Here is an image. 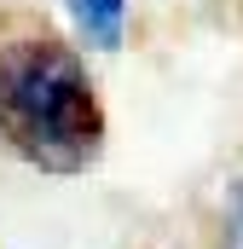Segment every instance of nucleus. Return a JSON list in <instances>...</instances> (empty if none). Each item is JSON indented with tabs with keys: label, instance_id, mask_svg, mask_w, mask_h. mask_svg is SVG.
<instances>
[{
	"label": "nucleus",
	"instance_id": "1",
	"mask_svg": "<svg viewBox=\"0 0 243 249\" xmlns=\"http://www.w3.org/2000/svg\"><path fill=\"white\" fill-rule=\"evenodd\" d=\"M0 139L47 174H81L99 157L104 110L81 53L58 35L0 41Z\"/></svg>",
	"mask_w": 243,
	"mask_h": 249
},
{
	"label": "nucleus",
	"instance_id": "2",
	"mask_svg": "<svg viewBox=\"0 0 243 249\" xmlns=\"http://www.w3.org/2000/svg\"><path fill=\"white\" fill-rule=\"evenodd\" d=\"M69 12H75V23H81V35L93 41V47H122V23H127V0H69Z\"/></svg>",
	"mask_w": 243,
	"mask_h": 249
},
{
	"label": "nucleus",
	"instance_id": "3",
	"mask_svg": "<svg viewBox=\"0 0 243 249\" xmlns=\"http://www.w3.org/2000/svg\"><path fill=\"white\" fill-rule=\"evenodd\" d=\"M220 249H243V180L226 191V214H220Z\"/></svg>",
	"mask_w": 243,
	"mask_h": 249
}]
</instances>
